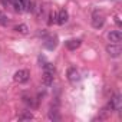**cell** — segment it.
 Listing matches in <instances>:
<instances>
[{"label":"cell","mask_w":122,"mask_h":122,"mask_svg":"<svg viewBox=\"0 0 122 122\" xmlns=\"http://www.w3.org/2000/svg\"><path fill=\"white\" fill-rule=\"evenodd\" d=\"M13 7L16 12H30L32 10V3L30 0H13Z\"/></svg>","instance_id":"cell-1"},{"label":"cell","mask_w":122,"mask_h":122,"mask_svg":"<svg viewBox=\"0 0 122 122\" xmlns=\"http://www.w3.org/2000/svg\"><path fill=\"white\" fill-rule=\"evenodd\" d=\"M29 78H30V72H29L27 69H20V71H17V72L15 73V76H13L15 82H17V83H25V82L29 81Z\"/></svg>","instance_id":"cell-2"},{"label":"cell","mask_w":122,"mask_h":122,"mask_svg":"<svg viewBox=\"0 0 122 122\" xmlns=\"http://www.w3.org/2000/svg\"><path fill=\"white\" fill-rule=\"evenodd\" d=\"M106 53L111 57H119L122 53V47L119 46V43H111L106 46Z\"/></svg>","instance_id":"cell-3"},{"label":"cell","mask_w":122,"mask_h":122,"mask_svg":"<svg viewBox=\"0 0 122 122\" xmlns=\"http://www.w3.org/2000/svg\"><path fill=\"white\" fill-rule=\"evenodd\" d=\"M108 108L112 109V111H121V108H122V96L121 95H113L109 105H108Z\"/></svg>","instance_id":"cell-4"},{"label":"cell","mask_w":122,"mask_h":122,"mask_svg":"<svg viewBox=\"0 0 122 122\" xmlns=\"http://www.w3.org/2000/svg\"><path fill=\"white\" fill-rule=\"evenodd\" d=\"M68 79H69V82L76 83V82L81 81V73H79L75 68H71V69L68 71Z\"/></svg>","instance_id":"cell-5"},{"label":"cell","mask_w":122,"mask_h":122,"mask_svg":"<svg viewBox=\"0 0 122 122\" xmlns=\"http://www.w3.org/2000/svg\"><path fill=\"white\" fill-rule=\"evenodd\" d=\"M103 25H105V17L102 15H93V17H92V26L95 29H101Z\"/></svg>","instance_id":"cell-6"},{"label":"cell","mask_w":122,"mask_h":122,"mask_svg":"<svg viewBox=\"0 0 122 122\" xmlns=\"http://www.w3.org/2000/svg\"><path fill=\"white\" fill-rule=\"evenodd\" d=\"M108 39H109V42H112V43H119V42L122 40V33H121L119 30H111V32L108 33Z\"/></svg>","instance_id":"cell-7"},{"label":"cell","mask_w":122,"mask_h":122,"mask_svg":"<svg viewBox=\"0 0 122 122\" xmlns=\"http://www.w3.org/2000/svg\"><path fill=\"white\" fill-rule=\"evenodd\" d=\"M68 19H69V15H68L66 10H60V12L56 15V23H57V25H65V23L68 22Z\"/></svg>","instance_id":"cell-8"},{"label":"cell","mask_w":122,"mask_h":122,"mask_svg":"<svg viewBox=\"0 0 122 122\" xmlns=\"http://www.w3.org/2000/svg\"><path fill=\"white\" fill-rule=\"evenodd\" d=\"M53 75L55 72H50V71H43V83L50 86L53 83Z\"/></svg>","instance_id":"cell-9"},{"label":"cell","mask_w":122,"mask_h":122,"mask_svg":"<svg viewBox=\"0 0 122 122\" xmlns=\"http://www.w3.org/2000/svg\"><path fill=\"white\" fill-rule=\"evenodd\" d=\"M65 45H66V47H68L69 50H76V49L82 45V42H81L79 39H71V40H68Z\"/></svg>","instance_id":"cell-10"},{"label":"cell","mask_w":122,"mask_h":122,"mask_svg":"<svg viewBox=\"0 0 122 122\" xmlns=\"http://www.w3.org/2000/svg\"><path fill=\"white\" fill-rule=\"evenodd\" d=\"M56 37H50V39H47L46 42H45V46L49 49V50H52V49H55L56 47Z\"/></svg>","instance_id":"cell-11"},{"label":"cell","mask_w":122,"mask_h":122,"mask_svg":"<svg viewBox=\"0 0 122 122\" xmlns=\"http://www.w3.org/2000/svg\"><path fill=\"white\" fill-rule=\"evenodd\" d=\"M15 30H16L17 33H22V35H26V33L29 32V27H27L26 25H23V23H22V25H17V26L15 27Z\"/></svg>","instance_id":"cell-12"},{"label":"cell","mask_w":122,"mask_h":122,"mask_svg":"<svg viewBox=\"0 0 122 122\" xmlns=\"http://www.w3.org/2000/svg\"><path fill=\"white\" fill-rule=\"evenodd\" d=\"M47 116H49V119H50V121H59V119H60V116H59V113H57V111H56V109H50Z\"/></svg>","instance_id":"cell-13"},{"label":"cell","mask_w":122,"mask_h":122,"mask_svg":"<svg viewBox=\"0 0 122 122\" xmlns=\"http://www.w3.org/2000/svg\"><path fill=\"white\" fill-rule=\"evenodd\" d=\"M30 119H33V115L30 112H23L19 115V121H30Z\"/></svg>","instance_id":"cell-14"},{"label":"cell","mask_w":122,"mask_h":122,"mask_svg":"<svg viewBox=\"0 0 122 122\" xmlns=\"http://www.w3.org/2000/svg\"><path fill=\"white\" fill-rule=\"evenodd\" d=\"M7 23H9V19H7L6 16H3V15H2V16H0V25H3V26H6Z\"/></svg>","instance_id":"cell-15"},{"label":"cell","mask_w":122,"mask_h":122,"mask_svg":"<svg viewBox=\"0 0 122 122\" xmlns=\"http://www.w3.org/2000/svg\"><path fill=\"white\" fill-rule=\"evenodd\" d=\"M0 2H2L5 6H7V5H12L13 3V0H0Z\"/></svg>","instance_id":"cell-16"},{"label":"cell","mask_w":122,"mask_h":122,"mask_svg":"<svg viewBox=\"0 0 122 122\" xmlns=\"http://www.w3.org/2000/svg\"><path fill=\"white\" fill-rule=\"evenodd\" d=\"M52 22H56V15H55V13L50 15V20H49V23H52Z\"/></svg>","instance_id":"cell-17"},{"label":"cell","mask_w":122,"mask_h":122,"mask_svg":"<svg viewBox=\"0 0 122 122\" xmlns=\"http://www.w3.org/2000/svg\"><path fill=\"white\" fill-rule=\"evenodd\" d=\"M115 22H116V25H118V26H121V20H119V16H115Z\"/></svg>","instance_id":"cell-18"},{"label":"cell","mask_w":122,"mask_h":122,"mask_svg":"<svg viewBox=\"0 0 122 122\" xmlns=\"http://www.w3.org/2000/svg\"><path fill=\"white\" fill-rule=\"evenodd\" d=\"M0 16H2V13H0Z\"/></svg>","instance_id":"cell-19"}]
</instances>
